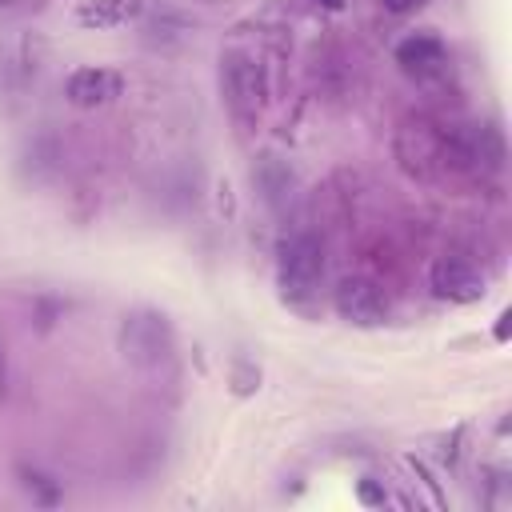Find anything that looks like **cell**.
Listing matches in <instances>:
<instances>
[{"label":"cell","instance_id":"obj_1","mask_svg":"<svg viewBox=\"0 0 512 512\" xmlns=\"http://www.w3.org/2000/svg\"><path fill=\"white\" fill-rule=\"evenodd\" d=\"M120 348L136 368H160L172 360V332L156 312H132L120 328Z\"/></svg>","mask_w":512,"mask_h":512},{"label":"cell","instance_id":"obj_2","mask_svg":"<svg viewBox=\"0 0 512 512\" xmlns=\"http://www.w3.org/2000/svg\"><path fill=\"white\" fill-rule=\"evenodd\" d=\"M324 272V252H320V240L316 236H292L284 248H280V288L288 296H308L316 288Z\"/></svg>","mask_w":512,"mask_h":512},{"label":"cell","instance_id":"obj_3","mask_svg":"<svg viewBox=\"0 0 512 512\" xmlns=\"http://www.w3.org/2000/svg\"><path fill=\"white\" fill-rule=\"evenodd\" d=\"M332 304L356 328H372V324H380L388 316V300H384L380 284H372L368 276H344L336 284V292H332Z\"/></svg>","mask_w":512,"mask_h":512},{"label":"cell","instance_id":"obj_4","mask_svg":"<svg viewBox=\"0 0 512 512\" xmlns=\"http://www.w3.org/2000/svg\"><path fill=\"white\" fill-rule=\"evenodd\" d=\"M428 284H432V292H436L440 300H448V304H472V300L484 296V276H480L468 260H460V256H440V260L432 264Z\"/></svg>","mask_w":512,"mask_h":512},{"label":"cell","instance_id":"obj_5","mask_svg":"<svg viewBox=\"0 0 512 512\" xmlns=\"http://www.w3.org/2000/svg\"><path fill=\"white\" fill-rule=\"evenodd\" d=\"M224 88H228V96L240 112H260L264 100H268V76L248 56H228L224 60Z\"/></svg>","mask_w":512,"mask_h":512},{"label":"cell","instance_id":"obj_6","mask_svg":"<svg viewBox=\"0 0 512 512\" xmlns=\"http://www.w3.org/2000/svg\"><path fill=\"white\" fill-rule=\"evenodd\" d=\"M64 96L76 108H100L112 96H120V76L108 68H76L64 84Z\"/></svg>","mask_w":512,"mask_h":512},{"label":"cell","instance_id":"obj_7","mask_svg":"<svg viewBox=\"0 0 512 512\" xmlns=\"http://www.w3.org/2000/svg\"><path fill=\"white\" fill-rule=\"evenodd\" d=\"M396 64L404 72L428 76V72H436L444 64V44L436 36H428V32H416V36H408V40L396 44Z\"/></svg>","mask_w":512,"mask_h":512},{"label":"cell","instance_id":"obj_8","mask_svg":"<svg viewBox=\"0 0 512 512\" xmlns=\"http://www.w3.org/2000/svg\"><path fill=\"white\" fill-rule=\"evenodd\" d=\"M136 16V0H80L76 24L80 28H120Z\"/></svg>","mask_w":512,"mask_h":512},{"label":"cell","instance_id":"obj_9","mask_svg":"<svg viewBox=\"0 0 512 512\" xmlns=\"http://www.w3.org/2000/svg\"><path fill=\"white\" fill-rule=\"evenodd\" d=\"M388 12H396V16H404V12H412V8H420L424 0H380Z\"/></svg>","mask_w":512,"mask_h":512},{"label":"cell","instance_id":"obj_10","mask_svg":"<svg viewBox=\"0 0 512 512\" xmlns=\"http://www.w3.org/2000/svg\"><path fill=\"white\" fill-rule=\"evenodd\" d=\"M360 496H364L368 504H384V492H376L372 484H360Z\"/></svg>","mask_w":512,"mask_h":512},{"label":"cell","instance_id":"obj_11","mask_svg":"<svg viewBox=\"0 0 512 512\" xmlns=\"http://www.w3.org/2000/svg\"><path fill=\"white\" fill-rule=\"evenodd\" d=\"M316 4H324V8H344V0H316Z\"/></svg>","mask_w":512,"mask_h":512},{"label":"cell","instance_id":"obj_12","mask_svg":"<svg viewBox=\"0 0 512 512\" xmlns=\"http://www.w3.org/2000/svg\"><path fill=\"white\" fill-rule=\"evenodd\" d=\"M8 4H16V0H0V8H8Z\"/></svg>","mask_w":512,"mask_h":512}]
</instances>
